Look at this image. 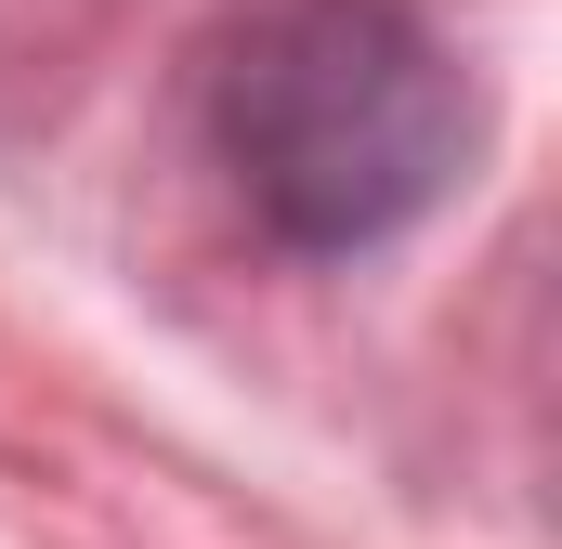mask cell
Instances as JSON below:
<instances>
[{"mask_svg":"<svg viewBox=\"0 0 562 549\" xmlns=\"http://www.w3.org/2000/svg\"><path fill=\"white\" fill-rule=\"evenodd\" d=\"M210 157L276 249L353 262L471 170V79L406 0H262L210 66Z\"/></svg>","mask_w":562,"mask_h":549,"instance_id":"1","label":"cell"}]
</instances>
